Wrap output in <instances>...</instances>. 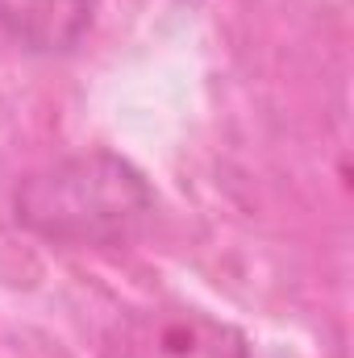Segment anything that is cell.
<instances>
[{"instance_id": "2", "label": "cell", "mask_w": 354, "mask_h": 358, "mask_svg": "<svg viewBox=\"0 0 354 358\" xmlns=\"http://www.w3.org/2000/svg\"><path fill=\"white\" fill-rule=\"evenodd\" d=\"M100 358H250V342L238 325L167 300L117 317Z\"/></svg>"}, {"instance_id": "3", "label": "cell", "mask_w": 354, "mask_h": 358, "mask_svg": "<svg viewBox=\"0 0 354 358\" xmlns=\"http://www.w3.org/2000/svg\"><path fill=\"white\" fill-rule=\"evenodd\" d=\"M96 0H0V34L34 55H67L88 34Z\"/></svg>"}, {"instance_id": "1", "label": "cell", "mask_w": 354, "mask_h": 358, "mask_svg": "<svg viewBox=\"0 0 354 358\" xmlns=\"http://www.w3.org/2000/svg\"><path fill=\"white\" fill-rule=\"evenodd\" d=\"M155 213L146 176L113 155H67L17 183L13 217L21 229L59 246H117L134 238Z\"/></svg>"}]
</instances>
